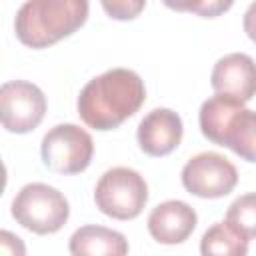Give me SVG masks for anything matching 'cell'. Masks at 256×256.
I'll return each instance as SVG.
<instances>
[{"label":"cell","mask_w":256,"mask_h":256,"mask_svg":"<svg viewBox=\"0 0 256 256\" xmlns=\"http://www.w3.org/2000/svg\"><path fill=\"white\" fill-rule=\"evenodd\" d=\"M144 6H146V2H108V0H104L102 2V8L110 14V18H116V20H132V18H136L142 10H144Z\"/></svg>","instance_id":"2e32d148"},{"label":"cell","mask_w":256,"mask_h":256,"mask_svg":"<svg viewBox=\"0 0 256 256\" xmlns=\"http://www.w3.org/2000/svg\"><path fill=\"white\" fill-rule=\"evenodd\" d=\"M68 250L72 256H126L128 240L112 228L86 224L70 236Z\"/></svg>","instance_id":"8fae6325"},{"label":"cell","mask_w":256,"mask_h":256,"mask_svg":"<svg viewBox=\"0 0 256 256\" xmlns=\"http://www.w3.org/2000/svg\"><path fill=\"white\" fill-rule=\"evenodd\" d=\"M46 114L44 92L26 80L4 82L0 88V118L2 126L14 134L34 130Z\"/></svg>","instance_id":"52a82bcc"},{"label":"cell","mask_w":256,"mask_h":256,"mask_svg":"<svg viewBox=\"0 0 256 256\" xmlns=\"http://www.w3.org/2000/svg\"><path fill=\"white\" fill-rule=\"evenodd\" d=\"M146 100L142 78L128 68H112L92 78L78 96L76 108L86 126L114 130L134 116Z\"/></svg>","instance_id":"6da1fadb"},{"label":"cell","mask_w":256,"mask_h":256,"mask_svg":"<svg viewBox=\"0 0 256 256\" xmlns=\"http://www.w3.org/2000/svg\"><path fill=\"white\" fill-rule=\"evenodd\" d=\"M96 208L116 220L136 218L148 202V184L144 176L126 166L106 170L94 190Z\"/></svg>","instance_id":"277c9868"},{"label":"cell","mask_w":256,"mask_h":256,"mask_svg":"<svg viewBox=\"0 0 256 256\" xmlns=\"http://www.w3.org/2000/svg\"><path fill=\"white\" fill-rule=\"evenodd\" d=\"M12 216L20 226L34 234H54L66 224L70 206L64 194L54 186L32 182L22 186L14 196Z\"/></svg>","instance_id":"3957f363"},{"label":"cell","mask_w":256,"mask_h":256,"mask_svg":"<svg viewBox=\"0 0 256 256\" xmlns=\"http://www.w3.org/2000/svg\"><path fill=\"white\" fill-rule=\"evenodd\" d=\"M218 146L230 148L246 162H256V112L240 108L226 122Z\"/></svg>","instance_id":"7c38bea8"},{"label":"cell","mask_w":256,"mask_h":256,"mask_svg":"<svg viewBox=\"0 0 256 256\" xmlns=\"http://www.w3.org/2000/svg\"><path fill=\"white\" fill-rule=\"evenodd\" d=\"M238 182L236 166L218 152H200L182 168L184 188L198 198H222Z\"/></svg>","instance_id":"8992f818"},{"label":"cell","mask_w":256,"mask_h":256,"mask_svg":"<svg viewBox=\"0 0 256 256\" xmlns=\"http://www.w3.org/2000/svg\"><path fill=\"white\" fill-rule=\"evenodd\" d=\"M242 24H244V32L248 34V38L256 44V2H252V4L246 8Z\"/></svg>","instance_id":"ac0fdd59"},{"label":"cell","mask_w":256,"mask_h":256,"mask_svg":"<svg viewBox=\"0 0 256 256\" xmlns=\"http://www.w3.org/2000/svg\"><path fill=\"white\" fill-rule=\"evenodd\" d=\"M194 208L182 200H166L148 216V232L160 244H180L196 228Z\"/></svg>","instance_id":"30bf717a"},{"label":"cell","mask_w":256,"mask_h":256,"mask_svg":"<svg viewBox=\"0 0 256 256\" xmlns=\"http://www.w3.org/2000/svg\"><path fill=\"white\" fill-rule=\"evenodd\" d=\"M168 8H174V10H186V12H196L204 18H214L218 16L220 12H226L228 8H232V2H218V0H204V2H166Z\"/></svg>","instance_id":"9a60e30c"},{"label":"cell","mask_w":256,"mask_h":256,"mask_svg":"<svg viewBox=\"0 0 256 256\" xmlns=\"http://www.w3.org/2000/svg\"><path fill=\"white\" fill-rule=\"evenodd\" d=\"M182 118L170 108H154L138 124V144L148 156H166L182 142Z\"/></svg>","instance_id":"9c48e42d"},{"label":"cell","mask_w":256,"mask_h":256,"mask_svg":"<svg viewBox=\"0 0 256 256\" xmlns=\"http://www.w3.org/2000/svg\"><path fill=\"white\" fill-rule=\"evenodd\" d=\"M226 222L248 240L256 236V192L238 196L226 212Z\"/></svg>","instance_id":"5bb4252c"},{"label":"cell","mask_w":256,"mask_h":256,"mask_svg":"<svg viewBox=\"0 0 256 256\" xmlns=\"http://www.w3.org/2000/svg\"><path fill=\"white\" fill-rule=\"evenodd\" d=\"M40 154L48 170L58 174H78L90 166L94 142L84 128L76 124H58L44 134Z\"/></svg>","instance_id":"5b68a950"},{"label":"cell","mask_w":256,"mask_h":256,"mask_svg":"<svg viewBox=\"0 0 256 256\" xmlns=\"http://www.w3.org/2000/svg\"><path fill=\"white\" fill-rule=\"evenodd\" d=\"M202 256H246L248 238L232 228L226 220L212 224L200 240Z\"/></svg>","instance_id":"4fadbf2b"},{"label":"cell","mask_w":256,"mask_h":256,"mask_svg":"<svg viewBox=\"0 0 256 256\" xmlns=\"http://www.w3.org/2000/svg\"><path fill=\"white\" fill-rule=\"evenodd\" d=\"M86 0H30L14 18V32L24 46L48 48L74 34L88 18Z\"/></svg>","instance_id":"7a4b0ae2"},{"label":"cell","mask_w":256,"mask_h":256,"mask_svg":"<svg viewBox=\"0 0 256 256\" xmlns=\"http://www.w3.org/2000/svg\"><path fill=\"white\" fill-rule=\"evenodd\" d=\"M210 84L216 94L248 102L256 96V62L242 52L226 54L214 64Z\"/></svg>","instance_id":"ba28073f"},{"label":"cell","mask_w":256,"mask_h":256,"mask_svg":"<svg viewBox=\"0 0 256 256\" xmlns=\"http://www.w3.org/2000/svg\"><path fill=\"white\" fill-rule=\"evenodd\" d=\"M0 246H2L0 256H26L24 242L16 234H12L8 230L0 232Z\"/></svg>","instance_id":"e0dca14e"}]
</instances>
